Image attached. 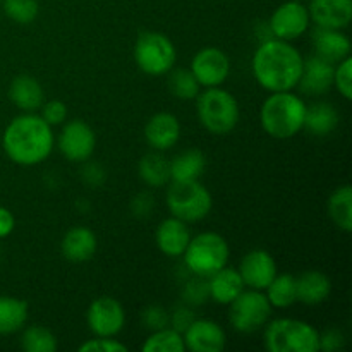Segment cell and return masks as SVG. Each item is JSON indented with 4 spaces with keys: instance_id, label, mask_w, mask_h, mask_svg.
Segmentation results:
<instances>
[{
    "instance_id": "6da1fadb",
    "label": "cell",
    "mask_w": 352,
    "mask_h": 352,
    "mask_svg": "<svg viewBox=\"0 0 352 352\" xmlns=\"http://www.w3.org/2000/svg\"><path fill=\"white\" fill-rule=\"evenodd\" d=\"M302 62L305 58L291 41L268 38L254 50L251 69L267 91H292L301 79Z\"/></svg>"
},
{
    "instance_id": "7a4b0ae2",
    "label": "cell",
    "mask_w": 352,
    "mask_h": 352,
    "mask_svg": "<svg viewBox=\"0 0 352 352\" xmlns=\"http://www.w3.org/2000/svg\"><path fill=\"white\" fill-rule=\"evenodd\" d=\"M54 143L50 124L31 112L14 117L2 134V148L7 158L21 167L43 164L54 151Z\"/></svg>"
},
{
    "instance_id": "3957f363",
    "label": "cell",
    "mask_w": 352,
    "mask_h": 352,
    "mask_svg": "<svg viewBox=\"0 0 352 352\" xmlns=\"http://www.w3.org/2000/svg\"><path fill=\"white\" fill-rule=\"evenodd\" d=\"M306 109L305 100L296 93H270L260 110L261 127L275 140H291L305 129Z\"/></svg>"
},
{
    "instance_id": "277c9868",
    "label": "cell",
    "mask_w": 352,
    "mask_h": 352,
    "mask_svg": "<svg viewBox=\"0 0 352 352\" xmlns=\"http://www.w3.org/2000/svg\"><path fill=\"white\" fill-rule=\"evenodd\" d=\"M196 113L201 126L215 136L232 133L241 119V109L236 96L220 86L199 91L196 96Z\"/></svg>"
},
{
    "instance_id": "5b68a950",
    "label": "cell",
    "mask_w": 352,
    "mask_h": 352,
    "mask_svg": "<svg viewBox=\"0 0 352 352\" xmlns=\"http://www.w3.org/2000/svg\"><path fill=\"white\" fill-rule=\"evenodd\" d=\"M265 349L270 352H320V332L308 322L278 318L263 327Z\"/></svg>"
},
{
    "instance_id": "8992f818",
    "label": "cell",
    "mask_w": 352,
    "mask_h": 352,
    "mask_svg": "<svg viewBox=\"0 0 352 352\" xmlns=\"http://www.w3.org/2000/svg\"><path fill=\"white\" fill-rule=\"evenodd\" d=\"M184 265L192 275L208 278L229 265L230 248L223 236L217 232H201L191 237L184 254Z\"/></svg>"
},
{
    "instance_id": "52a82bcc",
    "label": "cell",
    "mask_w": 352,
    "mask_h": 352,
    "mask_svg": "<svg viewBox=\"0 0 352 352\" xmlns=\"http://www.w3.org/2000/svg\"><path fill=\"white\" fill-rule=\"evenodd\" d=\"M167 208L172 217L182 222H199L212 212V192L199 181L170 182L167 189Z\"/></svg>"
},
{
    "instance_id": "ba28073f",
    "label": "cell",
    "mask_w": 352,
    "mask_h": 352,
    "mask_svg": "<svg viewBox=\"0 0 352 352\" xmlns=\"http://www.w3.org/2000/svg\"><path fill=\"white\" fill-rule=\"evenodd\" d=\"M134 60L148 76H164L174 69L177 60L175 45L160 31H144L134 45Z\"/></svg>"
},
{
    "instance_id": "9c48e42d",
    "label": "cell",
    "mask_w": 352,
    "mask_h": 352,
    "mask_svg": "<svg viewBox=\"0 0 352 352\" xmlns=\"http://www.w3.org/2000/svg\"><path fill=\"white\" fill-rule=\"evenodd\" d=\"M230 325L241 333H254L263 329L274 313L267 296L256 289L243 291L230 302Z\"/></svg>"
},
{
    "instance_id": "30bf717a",
    "label": "cell",
    "mask_w": 352,
    "mask_h": 352,
    "mask_svg": "<svg viewBox=\"0 0 352 352\" xmlns=\"http://www.w3.org/2000/svg\"><path fill=\"white\" fill-rule=\"evenodd\" d=\"M309 23H311V17H309L308 7L302 2L287 0L274 10L268 21V30L274 38L292 41L298 40L309 30Z\"/></svg>"
},
{
    "instance_id": "8fae6325",
    "label": "cell",
    "mask_w": 352,
    "mask_h": 352,
    "mask_svg": "<svg viewBox=\"0 0 352 352\" xmlns=\"http://www.w3.org/2000/svg\"><path fill=\"white\" fill-rule=\"evenodd\" d=\"M86 323L95 337H116L126 325L124 306L112 296L96 298L86 311Z\"/></svg>"
},
{
    "instance_id": "7c38bea8",
    "label": "cell",
    "mask_w": 352,
    "mask_h": 352,
    "mask_svg": "<svg viewBox=\"0 0 352 352\" xmlns=\"http://www.w3.org/2000/svg\"><path fill=\"white\" fill-rule=\"evenodd\" d=\"M192 76L201 88H217L227 81L230 74V58L217 47H205L196 52L191 60Z\"/></svg>"
},
{
    "instance_id": "4fadbf2b",
    "label": "cell",
    "mask_w": 352,
    "mask_h": 352,
    "mask_svg": "<svg viewBox=\"0 0 352 352\" xmlns=\"http://www.w3.org/2000/svg\"><path fill=\"white\" fill-rule=\"evenodd\" d=\"M58 151L74 164H85L91 158L96 148L95 131L85 120H71L60 131L57 141Z\"/></svg>"
},
{
    "instance_id": "5bb4252c",
    "label": "cell",
    "mask_w": 352,
    "mask_h": 352,
    "mask_svg": "<svg viewBox=\"0 0 352 352\" xmlns=\"http://www.w3.org/2000/svg\"><path fill=\"white\" fill-rule=\"evenodd\" d=\"M186 349L192 352H222L227 346L226 330L213 320H192L182 332Z\"/></svg>"
},
{
    "instance_id": "9a60e30c",
    "label": "cell",
    "mask_w": 352,
    "mask_h": 352,
    "mask_svg": "<svg viewBox=\"0 0 352 352\" xmlns=\"http://www.w3.org/2000/svg\"><path fill=\"white\" fill-rule=\"evenodd\" d=\"M237 270L243 277L244 285L250 289H256V291H265L267 285L278 274L277 261L265 250H253L246 253Z\"/></svg>"
},
{
    "instance_id": "2e32d148",
    "label": "cell",
    "mask_w": 352,
    "mask_h": 352,
    "mask_svg": "<svg viewBox=\"0 0 352 352\" xmlns=\"http://www.w3.org/2000/svg\"><path fill=\"white\" fill-rule=\"evenodd\" d=\"M333 71H336V64L318 57V55L305 58L298 86L306 95H325L333 86Z\"/></svg>"
},
{
    "instance_id": "e0dca14e",
    "label": "cell",
    "mask_w": 352,
    "mask_h": 352,
    "mask_svg": "<svg viewBox=\"0 0 352 352\" xmlns=\"http://www.w3.org/2000/svg\"><path fill=\"white\" fill-rule=\"evenodd\" d=\"M181 138V122L170 112H157L144 126V140L155 151H167Z\"/></svg>"
},
{
    "instance_id": "ac0fdd59",
    "label": "cell",
    "mask_w": 352,
    "mask_h": 352,
    "mask_svg": "<svg viewBox=\"0 0 352 352\" xmlns=\"http://www.w3.org/2000/svg\"><path fill=\"white\" fill-rule=\"evenodd\" d=\"M308 12L316 26L346 30L352 21V0H311Z\"/></svg>"
},
{
    "instance_id": "d6986e66",
    "label": "cell",
    "mask_w": 352,
    "mask_h": 352,
    "mask_svg": "<svg viewBox=\"0 0 352 352\" xmlns=\"http://www.w3.org/2000/svg\"><path fill=\"white\" fill-rule=\"evenodd\" d=\"M98 250L96 234L88 227H72L64 234L60 243V251L64 258L72 263H85L95 256Z\"/></svg>"
},
{
    "instance_id": "ffe728a7",
    "label": "cell",
    "mask_w": 352,
    "mask_h": 352,
    "mask_svg": "<svg viewBox=\"0 0 352 352\" xmlns=\"http://www.w3.org/2000/svg\"><path fill=\"white\" fill-rule=\"evenodd\" d=\"M189 241H191V232L188 229V223L175 219V217L165 219L155 232L157 248L165 256L170 258L182 256Z\"/></svg>"
},
{
    "instance_id": "44dd1931",
    "label": "cell",
    "mask_w": 352,
    "mask_h": 352,
    "mask_svg": "<svg viewBox=\"0 0 352 352\" xmlns=\"http://www.w3.org/2000/svg\"><path fill=\"white\" fill-rule=\"evenodd\" d=\"M313 45L316 55L332 64H339L351 55V40L342 33V30H330V28L316 26L313 33Z\"/></svg>"
},
{
    "instance_id": "7402d4cb",
    "label": "cell",
    "mask_w": 352,
    "mask_h": 352,
    "mask_svg": "<svg viewBox=\"0 0 352 352\" xmlns=\"http://www.w3.org/2000/svg\"><path fill=\"white\" fill-rule=\"evenodd\" d=\"M206 285H208V298H212L219 305L226 306L230 305L246 287L239 270L229 267V265L210 275Z\"/></svg>"
},
{
    "instance_id": "603a6c76",
    "label": "cell",
    "mask_w": 352,
    "mask_h": 352,
    "mask_svg": "<svg viewBox=\"0 0 352 352\" xmlns=\"http://www.w3.org/2000/svg\"><path fill=\"white\" fill-rule=\"evenodd\" d=\"M9 98L17 109L24 112H34L43 105L45 91L36 79L28 74H21L16 76L10 82Z\"/></svg>"
},
{
    "instance_id": "cb8c5ba5",
    "label": "cell",
    "mask_w": 352,
    "mask_h": 352,
    "mask_svg": "<svg viewBox=\"0 0 352 352\" xmlns=\"http://www.w3.org/2000/svg\"><path fill=\"white\" fill-rule=\"evenodd\" d=\"M296 287H298V301L302 305L316 306L327 301L332 292V282L329 275L320 270H308L296 277Z\"/></svg>"
},
{
    "instance_id": "d4e9b609",
    "label": "cell",
    "mask_w": 352,
    "mask_h": 352,
    "mask_svg": "<svg viewBox=\"0 0 352 352\" xmlns=\"http://www.w3.org/2000/svg\"><path fill=\"white\" fill-rule=\"evenodd\" d=\"M206 168V157L199 150H186L170 160V182L199 181Z\"/></svg>"
},
{
    "instance_id": "484cf974",
    "label": "cell",
    "mask_w": 352,
    "mask_h": 352,
    "mask_svg": "<svg viewBox=\"0 0 352 352\" xmlns=\"http://www.w3.org/2000/svg\"><path fill=\"white\" fill-rule=\"evenodd\" d=\"M339 112L332 103H315L306 109L305 129L313 136H329L339 126Z\"/></svg>"
},
{
    "instance_id": "4316f807",
    "label": "cell",
    "mask_w": 352,
    "mask_h": 352,
    "mask_svg": "<svg viewBox=\"0 0 352 352\" xmlns=\"http://www.w3.org/2000/svg\"><path fill=\"white\" fill-rule=\"evenodd\" d=\"M28 302L14 296H0V336H12L28 322Z\"/></svg>"
},
{
    "instance_id": "83f0119b",
    "label": "cell",
    "mask_w": 352,
    "mask_h": 352,
    "mask_svg": "<svg viewBox=\"0 0 352 352\" xmlns=\"http://www.w3.org/2000/svg\"><path fill=\"white\" fill-rule=\"evenodd\" d=\"M138 172L141 181L150 188H164L170 182V162L160 151L144 155L138 165Z\"/></svg>"
},
{
    "instance_id": "f1b7e54d",
    "label": "cell",
    "mask_w": 352,
    "mask_h": 352,
    "mask_svg": "<svg viewBox=\"0 0 352 352\" xmlns=\"http://www.w3.org/2000/svg\"><path fill=\"white\" fill-rule=\"evenodd\" d=\"M329 215L333 226L342 232L352 230V188L349 184L339 186L329 198Z\"/></svg>"
},
{
    "instance_id": "f546056e",
    "label": "cell",
    "mask_w": 352,
    "mask_h": 352,
    "mask_svg": "<svg viewBox=\"0 0 352 352\" xmlns=\"http://www.w3.org/2000/svg\"><path fill=\"white\" fill-rule=\"evenodd\" d=\"M268 302L272 308H289L298 302V287H296V277L291 274H277L274 280L265 289Z\"/></svg>"
},
{
    "instance_id": "4dcf8cb0",
    "label": "cell",
    "mask_w": 352,
    "mask_h": 352,
    "mask_svg": "<svg viewBox=\"0 0 352 352\" xmlns=\"http://www.w3.org/2000/svg\"><path fill=\"white\" fill-rule=\"evenodd\" d=\"M143 352H184L186 344L182 339V333L175 330L174 327L168 329L155 330L150 337L141 346Z\"/></svg>"
},
{
    "instance_id": "1f68e13d",
    "label": "cell",
    "mask_w": 352,
    "mask_h": 352,
    "mask_svg": "<svg viewBox=\"0 0 352 352\" xmlns=\"http://www.w3.org/2000/svg\"><path fill=\"white\" fill-rule=\"evenodd\" d=\"M21 347L26 352H55L58 347L57 337L50 329L31 325L21 336Z\"/></svg>"
},
{
    "instance_id": "d6a6232c",
    "label": "cell",
    "mask_w": 352,
    "mask_h": 352,
    "mask_svg": "<svg viewBox=\"0 0 352 352\" xmlns=\"http://www.w3.org/2000/svg\"><path fill=\"white\" fill-rule=\"evenodd\" d=\"M168 88H170L172 95H175L181 100H195L199 95V91H201V86H199V82L196 81V78L189 69L170 71Z\"/></svg>"
},
{
    "instance_id": "836d02e7",
    "label": "cell",
    "mask_w": 352,
    "mask_h": 352,
    "mask_svg": "<svg viewBox=\"0 0 352 352\" xmlns=\"http://www.w3.org/2000/svg\"><path fill=\"white\" fill-rule=\"evenodd\" d=\"M0 7L6 16L17 24H31L40 12L36 0H2Z\"/></svg>"
},
{
    "instance_id": "e575fe53",
    "label": "cell",
    "mask_w": 352,
    "mask_h": 352,
    "mask_svg": "<svg viewBox=\"0 0 352 352\" xmlns=\"http://www.w3.org/2000/svg\"><path fill=\"white\" fill-rule=\"evenodd\" d=\"M333 86L337 88L339 95L344 100L351 102L352 100V57H346L344 60L336 65L333 71Z\"/></svg>"
},
{
    "instance_id": "d590c367",
    "label": "cell",
    "mask_w": 352,
    "mask_h": 352,
    "mask_svg": "<svg viewBox=\"0 0 352 352\" xmlns=\"http://www.w3.org/2000/svg\"><path fill=\"white\" fill-rule=\"evenodd\" d=\"M79 352H127V346L113 337H95L81 344Z\"/></svg>"
},
{
    "instance_id": "8d00e7d4",
    "label": "cell",
    "mask_w": 352,
    "mask_h": 352,
    "mask_svg": "<svg viewBox=\"0 0 352 352\" xmlns=\"http://www.w3.org/2000/svg\"><path fill=\"white\" fill-rule=\"evenodd\" d=\"M41 119L47 124L54 126H60L67 119V107L60 100H50V102H43L41 105Z\"/></svg>"
},
{
    "instance_id": "74e56055",
    "label": "cell",
    "mask_w": 352,
    "mask_h": 352,
    "mask_svg": "<svg viewBox=\"0 0 352 352\" xmlns=\"http://www.w3.org/2000/svg\"><path fill=\"white\" fill-rule=\"evenodd\" d=\"M143 322L148 329L155 332V330L168 327L170 316H168V313L165 311L164 308H160V306H150V308H146L143 311Z\"/></svg>"
},
{
    "instance_id": "f35d334b",
    "label": "cell",
    "mask_w": 352,
    "mask_h": 352,
    "mask_svg": "<svg viewBox=\"0 0 352 352\" xmlns=\"http://www.w3.org/2000/svg\"><path fill=\"white\" fill-rule=\"evenodd\" d=\"M81 177L86 184L93 186V188H98L100 184H103V181L107 179L105 170L102 168V165L98 164H86L81 170Z\"/></svg>"
},
{
    "instance_id": "ab89813d",
    "label": "cell",
    "mask_w": 352,
    "mask_h": 352,
    "mask_svg": "<svg viewBox=\"0 0 352 352\" xmlns=\"http://www.w3.org/2000/svg\"><path fill=\"white\" fill-rule=\"evenodd\" d=\"M201 277H198V280H192L186 285L184 289V296H186V301L189 302H203L206 298H208V285L205 282L199 280Z\"/></svg>"
},
{
    "instance_id": "60d3db41",
    "label": "cell",
    "mask_w": 352,
    "mask_h": 352,
    "mask_svg": "<svg viewBox=\"0 0 352 352\" xmlns=\"http://www.w3.org/2000/svg\"><path fill=\"white\" fill-rule=\"evenodd\" d=\"M344 346V336L339 330H327L320 333V351L333 352Z\"/></svg>"
},
{
    "instance_id": "b9f144b4",
    "label": "cell",
    "mask_w": 352,
    "mask_h": 352,
    "mask_svg": "<svg viewBox=\"0 0 352 352\" xmlns=\"http://www.w3.org/2000/svg\"><path fill=\"white\" fill-rule=\"evenodd\" d=\"M153 198L150 195H146V192L138 195L133 199V203H131V210H133V213L136 217H150V213L153 212Z\"/></svg>"
},
{
    "instance_id": "7bdbcfd3",
    "label": "cell",
    "mask_w": 352,
    "mask_h": 352,
    "mask_svg": "<svg viewBox=\"0 0 352 352\" xmlns=\"http://www.w3.org/2000/svg\"><path fill=\"white\" fill-rule=\"evenodd\" d=\"M16 229V219L14 213L6 206H0V239H6Z\"/></svg>"
},
{
    "instance_id": "ee69618b",
    "label": "cell",
    "mask_w": 352,
    "mask_h": 352,
    "mask_svg": "<svg viewBox=\"0 0 352 352\" xmlns=\"http://www.w3.org/2000/svg\"><path fill=\"white\" fill-rule=\"evenodd\" d=\"M192 320H195V316H192V313L186 308L177 309V311L170 316L172 325H175V330H179L181 333L188 329L189 323H191Z\"/></svg>"
},
{
    "instance_id": "f6af8a7d",
    "label": "cell",
    "mask_w": 352,
    "mask_h": 352,
    "mask_svg": "<svg viewBox=\"0 0 352 352\" xmlns=\"http://www.w3.org/2000/svg\"><path fill=\"white\" fill-rule=\"evenodd\" d=\"M294 2H305V0H294Z\"/></svg>"
},
{
    "instance_id": "bcb514c9",
    "label": "cell",
    "mask_w": 352,
    "mask_h": 352,
    "mask_svg": "<svg viewBox=\"0 0 352 352\" xmlns=\"http://www.w3.org/2000/svg\"><path fill=\"white\" fill-rule=\"evenodd\" d=\"M0 6H2V0H0Z\"/></svg>"
}]
</instances>
